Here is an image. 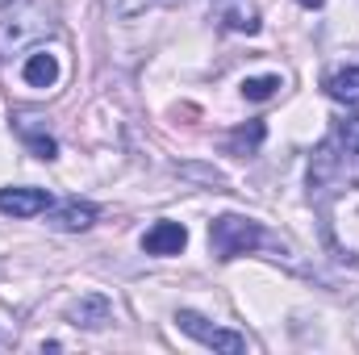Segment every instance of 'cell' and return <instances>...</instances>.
<instances>
[{
	"label": "cell",
	"instance_id": "cell-19",
	"mask_svg": "<svg viewBox=\"0 0 359 355\" xmlns=\"http://www.w3.org/2000/svg\"><path fill=\"white\" fill-rule=\"evenodd\" d=\"M168 4H176V0H168Z\"/></svg>",
	"mask_w": 359,
	"mask_h": 355
},
{
	"label": "cell",
	"instance_id": "cell-15",
	"mask_svg": "<svg viewBox=\"0 0 359 355\" xmlns=\"http://www.w3.org/2000/svg\"><path fill=\"white\" fill-rule=\"evenodd\" d=\"M147 4H151V0H104V8H109L117 21H134V17H142Z\"/></svg>",
	"mask_w": 359,
	"mask_h": 355
},
{
	"label": "cell",
	"instance_id": "cell-5",
	"mask_svg": "<svg viewBox=\"0 0 359 355\" xmlns=\"http://www.w3.org/2000/svg\"><path fill=\"white\" fill-rule=\"evenodd\" d=\"M92 222H96V205L92 201H80V196L46 209V226L50 230H63V234H80V230H88Z\"/></svg>",
	"mask_w": 359,
	"mask_h": 355
},
{
	"label": "cell",
	"instance_id": "cell-13",
	"mask_svg": "<svg viewBox=\"0 0 359 355\" xmlns=\"http://www.w3.org/2000/svg\"><path fill=\"white\" fill-rule=\"evenodd\" d=\"M264 138H268V126H264V121H247V126H238V130L226 138V151L238 155V159H247V155H255V151L264 147Z\"/></svg>",
	"mask_w": 359,
	"mask_h": 355
},
{
	"label": "cell",
	"instance_id": "cell-1",
	"mask_svg": "<svg viewBox=\"0 0 359 355\" xmlns=\"http://www.w3.org/2000/svg\"><path fill=\"white\" fill-rule=\"evenodd\" d=\"M330 184H359V117L339 121L334 138L313 151L309 188H330Z\"/></svg>",
	"mask_w": 359,
	"mask_h": 355
},
{
	"label": "cell",
	"instance_id": "cell-16",
	"mask_svg": "<svg viewBox=\"0 0 359 355\" xmlns=\"http://www.w3.org/2000/svg\"><path fill=\"white\" fill-rule=\"evenodd\" d=\"M184 176H192V180H209V184H226L222 180V172H213V168H180Z\"/></svg>",
	"mask_w": 359,
	"mask_h": 355
},
{
	"label": "cell",
	"instance_id": "cell-18",
	"mask_svg": "<svg viewBox=\"0 0 359 355\" xmlns=\"http://www.w3.org/2000/svg\"><path fill=\"white\" fill-rule=\"evenodd\" d=\"M4 4H13V0H0V8H4Z\"/></svg>",
	"mask_w": 359,
	"mask_h": 355
},
{
	"label": "cell",
	"instance_id": "cell-17",
	"mask_svg": "<svg viewBox=\"0 0 359 355\" xmlns=\"http://www.w3.org/2000/svg\"><path fill=\"white\" fill-rule=\"evenodd\" d=\"M301 4H305V8H318V4H326V0H301Z\"/></svg>",
	"mask_w": 359,
	"mask_h": 355
},
{
	"label": "cell",
	"instance_id": "cell-11",
	"mask_svg": "<svg viewBox=\"0 0 359 355\" xmlns=\"http://www.w3.org/2000/svg\"><path fill=\"white\" fill-rule=\"evenodd\" d=\"M13 121H17V130H21L25 147L34 151V159H46V163H50V159H59V142H55L46 130H38V126H34L38 117H25V113H21V117H13Z\"/></svg>",
	"mask_w": 359,
	"mask_h": 355
},
{
	"label": "cell",
	"instance_id": "cell-14",
	"mask_svg": "<svg viewBox=\"0 0 359 355\" xmlns=\"http://www.w3.org/2000/svg\"><path fill=\"white\" fill-rule=\"evenodd\" d=\"M280 88H284L280 76H247V80H243V96L255 100V105H259V100H271Z\"/></svg>",
	"mask_w": 359,
	"mask_h": 355
},
{
	"label": "cell",
	"instance_id": "cell-7",
	"mask_svg": "<svg viewBox=\"0 0 359 355\" xmlns=\"http://www.w3.org/2000/svg\"><path fill=\"white\" fill-rule=\"evenodd\" d=\"M217 17L230 34H259L264 29V17H259V0H222L217 4Z\"/></svg>",
	"mask_w": 359,
	"mask_h": 355
},
{
	"label": "cell",
	"instance_id": "cell-6",
	"mask_svg": "<svg viewBox=\"0 0 359 355\" xmlns=\"http://www.w3.org/2000/svg\"><path fill=\"white\" fill-rule=\"evenodd\" d=\"M55 201L46 188H0V213L4 217H38Z\"/></svg>",
	"mask_w": 359,
	"mask_h": 355
},
{
	"label": "cell",
	"instance_id": "cell-2",
	"mask_svg": "<svg viewBox=\"0 0 359 355\" xmlns=\"http://www.w3.org/2000/svg\"><path fill=\"white\" fill-rule=\"evenodd\" d=\"M55 34V21L42 4H21L0 21V59H13Z\"/></svg>",
	"mask_w": 359,
	"mask_h": 355
},
{
	"label": "cell",
	"instance_id": "cell-10",
	"mask_svg": "<svg viewBox=\"0 0 359 355\" xmlns=\"http://www.w3.org/2000/svg\"><path fill=\"white\" fill-rule=\"evenodd\" d=\"M21 80L29 84V88H55L59 84V59L50 55V51H34V55H25V67H21Z\"/></svg>",
	"mask_w": 359,
	"mask_h": 355
},
{
	"label": "cell",
	"instance_id": "cell-8",
	"mask_svg": "<svg viewBox=\"0 0 359 355\" xmlns=\"http://www.w3.org/2000/svg\"><path fill=\"white\" fill-rule=\"evenodd\" d=\"M184 247H188V230L180 222H155L142 234V251L147 255H180Z\"/></svg>",
	"mask_w": 359,
	"mask_h": 355
},
{
	"label": "cell",
	"instance_id": "cell-12",
	"mask_svg": "<svg viewBox=\"0 0 359 355\" xmlns=\"http://www.w3.org/2000/svg\"><path fill=\"white\" fill-rule=\"evenodd\" d=\"M326 96L347 109H359V67H343V72L326 76Z\"/></svg>",
	"mask_w": 359,
	"mask_h": 355
},
{
	"label": "cell",
	"instance_id": "cell-4",
	"mask_svg": "<svg viewBox=\"0 0 359 355\" xmlns=\"http://www.w3.org/2000/svg\"><path fill=\"white\" fill-rule=\"evenodd\" d=\"M176 322H180L184 335H192L196 343H205V347H213V351H226V355H243L247 351V335H238V330H222V326H209V318H201L196 309H180Z\"/></svg>",
	"mask_w": 359,
	"mask_h": 355
},
{
	"label": "cell",
	"instance_id": "cell-9",
	"mask_svg": "<svg viewBox=\"0 0 359 355\" xmlns=\"http://www.w3.org/2000/svg\"><path fill=\"white\" fill-rule=\"evenodd\" d=\"M72 326H80V330H104L109 322H113V305H109V297H100V293H88V297H80L76 305H72Z\"/></svg>",
	"mask_w": 359,
	"mask_h": 355
},
{
	"label": "cell",
	"instance_id": "cell-3",
	"mask_svg": "<svg viewBox=\"0 0 359 355\" xmlns=\"http://www.w3.org/2000/svg\"><path fill=\"white\" fill-rule=\"evenodd\" d=\"M268 243H271V234L259 222H251V217L222 213V217L209 222V247H213L217 260H238V255L259 251V247H268Z\"/></svg>",
	"mask_w": 359,
	"mask_h": 355
}]
</instances>
